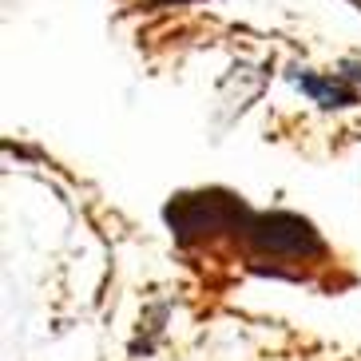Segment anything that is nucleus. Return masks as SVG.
Here are the masks:
<instances>
[{
  "label": "nucleus",
  "instance_id": "f257e3e1",
  "mask_svg": "<svg viewBox=\"0 0 361 361\" xmlns=\"http://www.w3.org/2000/svg\"><path fill=\"white\" fill-rule=\"evenodd\" d=\"M255 238L270 250H290V255H302V250H322V243L310 234V226L302 219H290V214H270V219H258Z\"/></svg>",
  "mask_w": 361,
  "mask_h": 361
},
{
  "label": "nucleus",
  "instance_id": "f03ea898",
  "mask_svg": "<svg viewBox=\"0 0 361 361\" xmlns=\"http://www.w3.org/2000/svg\"><path fill=\"white\" fill-rule=\"evenodd\" d=\"M290 80H294V84L302 87V92L314 99V104L326 107V111L357 104V92H353L345 80H322V75H310V72H290Z\"/></svg>",
  "mask_w": 361,
  "mask_h": 361
}]
</instances>
